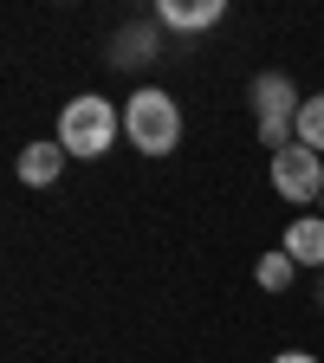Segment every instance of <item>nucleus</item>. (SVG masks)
Returning <instances> with one entry per match:
<instances>
[{
  "label": "nucleus",
  "mask_w": 324,
  "mask_h": 363,
  "mask_svg": "<svg viewBox=\"0 0 324 363\" xmlns=\"http://www.w3.org/2000/svg\"><path fill=\"white\" fill-rule=\"evenodd\" d=\"M117 130H123V111L104 104L98 91H84V98H72V104L59 111V143H65V156H78V162H98V156L117 143Z\"/></svg>",
  "instance_id": "obj_1"
},
{
  "label": "nucleus",
  "mask_w": 324,
  "mask_h": 363,
  "mask_svg": "<svg viewBox=\"0 0 324 363\" xmlns=\"http://www.w3.org/2000/svg\"><path fill=\"white\" fill-rule=\"evenodd\" d=\"M123 136L143 156H169L181 143V104L169 98V91L143 84V91H130V104H123Z\"/></svg>",
  "instance_id": "obj_2"
},
{
  "label": "nucleus",
  "mask_w": 324,
  "mask_h": 363,
  "mask_svg": "<svg viewBox=\"0 0 324 363\" xmlns=\"http://www.w3.org/2000/svg\"><path fill=\"white\" fill-rule=\"evenodd\" d=\"M272 189H279L286 201H324V162H318V150H305V143H292V150H279L272 156Z\"/></svg>",
  "instance_id": "obj_3"
},
{
  "label": "nucleus",
  "mask_w": 324,
  "mask_h": 363,
  "mask_svg": "<svg viewBox=\"0 0 324 363\" xmlns=\"http://www.w3.org/2000/svg\"><path fill=\"white\" fill-rule=\"evenodd\" d=\"M253 104H259V123H298V111H305L286 72H259L253 78Z\"/></svg>",
  "instance_id": "obj_4"
},
{
  "label": "nucleus",
  "mask_w": 324,
  "mask_h": 363,
  "mask_svg": "<svg viewBox=\"0 0 324 363\" xmlns=\"http://www.w3.org/2000/svg\"><path fill=\"white\" fill-rule=\"evenodd\" d=\"M59 169H65V143H59V136H52V143H26L20 150V182H26V189L59 182Z\"/></svg>",
  "instance_id": "obj_5"
},
{
  "label": "nucleus",
  "mask_w": 324,
  "mask_h": 363,
  "mask_svg": "<svg viewBox=\"0 0 324 363\" xmlns=\"http://www.w3.org/2000/svg\"><path fill=\"white\" fill-rule=\"evenodd\" d=\"M286 253L298 266H324V214H298L286 227Z\"/></svg>",
  "instance_id": "obj_6"
},
{
  "label": "nucleus",
  "mask_w": 324,
  "mask_h": 363,
  "mask_svg": "<svg viewBox=\"0 0 324 363\" xmlns=\"http://www.w3.org/2000/svg\"><path fill=\"white\" fill-rule=\"evenodd\" d=\"M220 13H227V0H162V7H156V20H162V26H189V33L214 26Z\"/></svg>",
  "instance_id": "obj_7"
},
{
  "label": "nucleus",
  "mask_w": 324,
  "mask_h": 363,
  "mask_svg": "<svg viewBox=\"0 0 324 363\" xmlns=\"http://www.w3.org/2000/svg\"><path fill=\"white\" fill-rule=\"evenodd\" d=\"M111 59H117V65H150V59H156V26H123Z\"/></svg>",
  "instance_id": "obj_8"
},
{
  "label": "nucleus",
  "mask_w": 324,
  "mask_h": 363,
  "mask_svg": "<svg viewBox=\"0 0 324 363\" xmlns=\"http://www.w3.org/2000/svg\"><path fill=\"white\" fill-rule=\"evenodd\" d=\"M292 272H298V259L279 247V253H266V259H259L253 279H259V292H286V286H292Z\"/></svg>",
  "instance_id": "obj_9"
},
{
  "label": "nucleus",
  "mask_w": 324,
  "mask_h": 363,
  "mask_svg": "<svg viewBox=\"0 0 324 363\" xmlns=\"http://www.w3.org/2000/svg\"><path fill=\"white\" fill-rule=\"evenodd\" d=\"M298 143L324 156V91H318V98H305V111H298Z\"/></svg>",
  "instance_id": "obj_10"
},
{
  "label": "nucleus",
  "mask_w": 324,
  "mask_h": 363,
  "mask_svg": "<svg viewBox=\"0 0 324 363\" xmlns=\"http://www.w3.org/2000/svg\"><path fill=\"white\" fill-rule=\"evenodd\" d=\"M272 363H318V357H311V350H279Z\"/></svg>",
  "instance_id": "obj_11"
},
{
  "label": "nucleus",
  "mask_w": 324,
  "mask_h": 363,
  "mask_svg": "<svg viewBox=\"0 0 324 363\" xmlns=\"http://www.w3.org/2000/svg\"><path fill=\"white\" fill-rule=\"evenodd\" d=\"M318 298H324V286H318Z\"/></svg>",
  "instance_id": "obj_12"
}]
</instances>
